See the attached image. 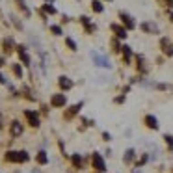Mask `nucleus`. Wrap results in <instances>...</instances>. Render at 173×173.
<instances>
[{"label": "nucleus", "mask_w": 173, "mask_h": 173, "mask_svg": "<svg viewBox=\"0 0 173 173\" xmlns=\"http://www.w3.org/2000/svg\"><path fill=\"white\" fill-rule=\"evenodd\" d=\"M89 56H91V60H93V63L97 65V67H101V69H112V67H114L108 56L101 54V52H97V50H91Z\"/></svg>", "instance_id": "obj_1"}, {"label": "nucleus", "mask_w": 173, "mask_h": 173, "mask_svg": "<svg viewBox=\"0 0 173 173\" xmlns=\"http://www.w3.org/2000/svg\"><path fill=\"white\" fill-rule=\"evenodd\" d=\"M158 45H160V50H162V54H164L166 58H173V39L171 37L162 35Z\"/></svg>", "instance_id": "obj_2"}, {"label": "nucleus", "mask_w": 173, "mask_h": 173, "mask_svg": "<svg viewBox=\"0 0 173 173\" xmlns=\"http://www.w3.org/2000/svg\"><path fill=\"white\" fill-rule=\"evenodd\" d=\"M117 19H119V23L123 24L127 30H134L136 26H138V24H136V21H134V17H132L129 11H123V9H121V11L117 13Z\"/></svg>", "instance_id": "obj_3"}, {"label": "nucleus", "mask_w": 173, "mask_h": 173, "mask_svg": "<svg viewBox=\"0 0 173 173\" xmlns=\"http://www.w3.org/2000/svg\"><path fill=\"white\" fill-rule=\"evenodd\" d=\"M28 153L26 151H8L6 153V160L8 162H17V164H21V162H28Z\"/></svg>", "instance_id": "obj_4"}, {"label": "nucleus", "mask_w": 173, "mask_h": 173, "mask_svg": "<svg viewBox=\"0 0 173 173\" xmlns=\"http://www.w3.org/2000/svg\"><path fill=\"white\" fill-rule=\"evenodd\" d=\"M140 30L143 34H147V35H158L160 34V26L155 21H143L140 24Z\"/></svg>", "instance_id": "obj_5"}, {"label": "nucleus", "mask_w": 173, "mask_h": 173, "mask_svg": "<svg viewBox=\"0 0 173 173\" xmlns=\"http://www.w3.org/2000/svg\"><path fill=\"white\" fill-rule=\"evenodd\" d=\"M110 30L117 39H121V41H125V39L129 37V30H127L121 23H110Z\"/></svg>", "instance_id": "obj_6"}, {"label": "nucleus", "mask_w": 173, "mask_h": 173, "mask_svg": "<svg viewBox=\"0 0 173 173\" xmlns=\"http://www.w3.org/2000/svg\"><path fill=\"white\" fill-rule=\"evenodd\" d=\"M121 54H123V65H132V58H134V50L129 43H125L123 47H121Z\"/></svg>", "instance_id": "obj_7"}, {"label": "nucleus", "mask_w": 173, "mask_h": 173, "mask_svg": "<svg viewBox=\"0 0 173 173\" xmlns=\"http://www.w3.org/2000/svg\"><path fill=\"white\" fill-rule=\"evenodd\" d=\"M91 164H93V167L99 173H104L106 171V162H104V158L99 155V153H93V155H91Z\"/></svg>", "instance_id": "obj_8"}, {"label": "nucleus", "mask_w": 173, "mask_h": 173, "mask_svg": "<svg viewBox=\"0 0 173 173\" xmlns=\"http://www.w3.org/2000/svg\"><path fill=\"white\" fill-rule=\"evenodd\" d=\"M65 104H67L65 93H54L52 97H50V106H52V108H63Z\"/></svg>", "instance_id": "obj_9"}, {"label": "nucleus", "mask_w": 173, "mask_h": 173, "mask_svg": "<svg viewBox=\"0 0 173 173\" xmlns=\"http://www.w3.org/2000/svg\"><path fill=\"white\" fill-rule=\"evenodd\" d=\"M143 125L147 127V129H151V130H158L160 129L158 119H156V115H153V114H145L143 115Z\"/></svg>", "instance_id": "obj_10"}, {"label": "nucleus", "mask_w": 173, "mask_h": 173, "mask_svg": "<svg viewBox=\"0 0 173 173\" xmlns=\"http://www.w3.org/2000/svg\"><path fill=\"white\" fill-rule=\"evenodd\" d=\"M24 117L28 119L30 127H35V129H37V127L41 125V119H39V114H37V112H34V110H24Z\"/></svg>", "instance_id": "obj_11"}, {"label": "nucleus", "mask_w": 173, "mask_h": 173, "mask_svg": "<svg viewBox=\"0 0 173 173\" xmlns=\"http://www.w3.org/2000/svg\"><path fill=\"white\" fill-rule=\"evenodd\" d=\"M84 106V101H78L76 104H73V106H69V110H65V114H63V117L65 119H73L76 114L80 112V108Z\"/></svg>", "instance_id": "obj_12"}, {"label": "nucleus", "mask_w": 173, "mask_h": 173, "mask_svg": "<svg viewBox=\"0 0 173 173\" xmlns=\"http://www.w3.org/2000/svg\"><path fill=\"white\" fill-rule=\"evenodd\" d=\"M24 132V129H23V125H21V121H11V123H9V134L13 136V138H19V136H21Z\"/></svg>", "instance_id": "obj_13"}, {"label": "nucleus", "mask_w": 173, "mask_h": 173, "mask_svg": "<svg viewBox=\"0 0 173 173\" xmlns=\"http://www.w3.org/2000/svg\"><path fill=\"white\" fill-rule=\"evenodd\" d=\"M58 86L62 88V91H69L71 88H73V80L69 78V76H65V75H62V76H58Z\"/></svg>", "instance_id": "obj_14"}, {"label": "nucleus", "mask_w": 173, "mask_h": 173, "mask_svg": "<svg viewBox=\"0 0 173 173\" xmlns=\"http://www.w3.org/2000/svg\"><path fill=\"white\" fill-rule=\"evenodd\" d=\"M17 52H19V58H21V62L24 63V65H30V56H28V52H26V47L24 45H17Z\"/></svg>", "instance_id": "obj_15"}, {"label": "nucleus", "mask_w": 173, "mask_h": 173, "mask_svg": "<svg viewBox=\"0 0 173 173\" xmlns=\"http://www.w3.org/2000/svg\"><path fill=\"white\" fill-rule=\"evenodd\" d=\"M134 60H136V69H138V73H143L145 71V56L143 54H134Z\"/></svg>", "instance_id": "obj_16"}, {"label": "nucleus", "mask_w": 173, "mask_h": 173, "mask_svg": "<svg viewBox=\"0 0 173 173\" xmlns=\"http://www.w3.org/2000/svg\"><path fill=\"white\" fill-rule=\"evenodd\" d=\"M71 162H73L75 169H82L84 167V158L78 155V153H75V155H71Z\"/></svg>", "instance_id": "obj_17"}, {"label": "nucleus", "mask_w": 173, "mask_h": 173, "mask_svg": "<svg viewBox=\"0 0 173 173\" xmlns=\"http://www.w3.org/2000/svg\"><path fill=\"white\" fill-rule=\"evenodd\" d=\"M119 41H121V39H117L115 35L110 39V49H112V52H114V54H121V47H123V45H121Z\"/></svg>", "instance_id": "obj_18"}, {"label": "nucleus", "mask_w": 173, "mask_h": 173, "mask_svg": "<svg viewBox=\"0 0 173 173\" xmlns=\"http://www.w3.org/2000/svg\"><path fill=\"white\" fill-rule=\"evenodd\" d=\"M91 9H93L95 13H103V11H104L103 0H91Z\"/></svg>", "instance_id": "obj_19"}, {"label": "nucleus", "mask_w": 173, "mask_h": 173, "mask_svg": "<svg viewBox=\"0 0 173 173\" xmlns=\"http://www.w3.org/2000/svg\"><path fill=\"white\" fill-rule=\"evenodd\" d=\"M134 156H136V151L134 149H127L125 151V156H123V162H125V164H132V162H134Z\"/></svg>", "instance_id": "obj_20"}, {"label": "nucleus", "mask_w": 173, "mask_h": 173, "mask_svg": "<svg viewBox=\"0 0 173 173\" xmlns=\"http://www.w3.org/2000/svg\"><path fill=\"white\" fill-rule=\"evenodd\" d=\"M2 47H4V52H11V50H13V47H15V43H13V39L11 37H6V39H4V43H2Z\"/></svg>", "instance_id": "obj_21"}, {"label": "nucleus", "mask_w": 173, "mask_h": 173, "mask_svg": "<svg viewBox=\"0 0 173 173\" xmlns=\"http://www.w3.org/2000/svg\"><path fill=\"white\" fill-rule=\"evenodd\" d=\"M11 71H13V75L17 76V78H23V67H21V63H11Z\"/></svg>", "instance_id": "obj_22"}, {"label": "nucleus", "mask_w": 173, "mask_h": 173, "mask_svg": "<svg viewBox=\"0 0 173 173\" xmlns=\"http://www.w3.org/2000/svg\"><path fill=\"white\" fill-rule=\"evenodd\" d=\"M35 160H37V164H47V162H49L47 153H45V151H39L37 156H35Z\"/></svg>", "instance_id": "obj_23"}, {"label": "nucleus", "mask_w": 173, "mask_h": 173, "mask_svg": "<svg viewBox=\"0 0 173 173\" xmlns=\"http://www.w3.org/2000/svg\"><path fill=\"white\" fill-rule=\"evenodd\" d=\"M65 45H67V49L73 50V52H76V50H78V47H76V41H75L73 37H65Z\"/></svg>", "instance_id": "obj_24"}, {"label": "nucleus", "mask_w": 173, "mask_h": 173, "mask_svg": "<svg viewBox=\"0 0 173 173\" xmlns=\"http://www.w3.org/2000/svg\"><path fill=\"white\" fill-rule=\"evenodd\" d=\"M15 2H17V6L21 8V11L26 15V17H30V9H28V6H26V2H24V0H15Z\"/></svg>", "instance_id": "obj_25"}, {"label": "nucleus", "mask_w": 173, "mask_h": 173, "mask_svg": "<svg viewBox=\"0 0 173 173\" xmlns=\"http://www.w3.org/2000/svg\"><path fill=\"white\" fill-rule=\"evenodd\" d=\"M43 11L45 13H49V15H56V13H58V9H56L54 6H52V4H43Z\"/></svg>", "instance_id": "obj_26"}, {"label": "nucleus", "mask_w": 173, "mask_h": 173, "mask_svg": "<svg viewBox=\"0 0 173 173\" xmlns=\"http://www.w3.org/2000/svg\"><path fill=\"white\" fill-rule=\"evenodd\" d=\"M86 28V34H88V35H93L95 32H97V24H95V23H91V24H88V26H84Z\"/></svg>", "instance_id": "obj_27"}, {"label": "nucleus", "mask_w": 173, "mask_h": 173, "mask_svg": "<svg viewBox=\"0 0 173 173\" xmlns=\"http://www.w3.org/2000/svg\"><path fill=\"white\" fill-rule=\"evenodd\" d=\"M50 32L54 35H63V30H62V26H58V24H50Z\"/></svg>", "instance_id": "obj_28"}, {"label": "nucleus", "mask_w": 173, "mask_h": 173, "mask_svg": "<svg viewBox=\"0 0 173 173\" xmlns=\"http://www.w3.org/2000/svg\"><path fill=\"white\" fill-rule=\"evenodd\" d=\"M164 141L167 143L169 151H173V136H171V134H164Z\"/></svg>", "instance_id": "obj_29"}, {"label": "nucleus", "mask_w": 173, "mask_h": 173, "mask_svg": "<svg viewBox=\"0 0 173 173\" xmlns=\"http://www.w3.org/2000/svg\"><path fill=\"white\" fill-rule=\"evenodd\" d=\"M125 99H127V95L121 93V95H117V97H114V104H123Z\"/></svg>", "instance_id": "obj_30"}, {"label": "nucleus", "mask_w": 173, "mask_h": 173, "mask_svg": "<svg viewBox=\"0 0 173 173\" xmlns=\"http://www.w3.org/2000/svg\"><path fill=\"white\" fill-rule=\"evenodd\" d=\"M80 24H82V26H88V24H91V19L88 15H80Z\"/></svg>", "instance_id": "obj_31"}, {"label": "nucleus", "mask_w": 173, "mask_h": 173, "mask_svg": "<svg viewBox=\"0 0 173 173\" xmlns=\"http://www.w3.org/2000/svg\"><path fill=\"white\" fill-rule=\"evenodd\" d=\"M158 4H162L164 8H169V9H173V0H156Z\"/></svg>", "instance_id": "obj_32"}, {"label": "nucleus", "mask_w": 173, "mask_h": 173, "mask_svg": "<svg viewBox=\"0 0 173 173\" xmlns=\"http://www.w3.org/2000/svg\"><path fill=\"white\" fill-rule=\"evenodd\" d=\"M147 160H149V155H145V153H143V155H141V158H140V162L136 164V167H141V166H143Z\"/></svg>", "instance_id": "obj_33"}, {"label": "nucleus", "mask_w": 173, "mask_h": 173, "mask_svg": "<svg viewBox=\"0 0 173 173\" xmlns=\"http://www.w3.org/2000/svg\"><path fill=\"white\" fill-rule=\"evenodd\" d=\"M103 140H104V141H110V140H112V134L104 130V132H103Z\"/></svg>", "instance_id": "obj_34"}, {"label": "nucleus", "mask_w": 173, "mask_h": 173, "mask_svg": "<svg viewBox=\"0 0 173 173\" xmlns=\"http://www.w3.org/2000/svg\"><path fill=\"white\" fill-rule=\"evenodd\" d=\"M0 84H8V80H6V76H4L2 73H0Z\"/></svg>", "instance_id": "obj_35"}, {"label": "nucleus", "mask_w": 173, "mask_h": 173, "mask_svg": "<svg viewBox=\"0 0 173 173\" xmlns=\"http://www.w3.org/2000/svg\"><path fill=\"white\" fill-rule=\"evenodd\" d=\"M132 173H141V167H134V169H132Z\"/></svg>", "instance_id": "obj_36"}, {"label": "nucleus", "mask_w": 173, "mask_h": 173, "mask_svg": "<svg viewBox=\"0 0 173 173\" xmlns=\"http://www.w3.org/2000/svg\"><path fill=\"white\" fill-rule=\"evenodd\" d=\"M4 127V117H2V114H0V129Z\"/></svg>", "instance_id": "obj_37"}, {"label": "nucleus", "mask_w": 173, "mask_h": 173, "mask_svg": "<svg viewBox=\"0 0 173 173\" xmlns=\"http://www.w3.org/2000/svg\"><path fill=\"white\" fill-rule=\"evenodd\" d=\"M4 63H6V60H4V58H2V56H0V67H2V65H4Z\"/></svg>", "instance_id": "obj_38"}, {"label": "nucleus", "mask_w": 173, "mask_h": 173, "mask_svg": "<svg viewBox=\"0 0 173 173\" xmlns=\"http://www.w3.org/2000/svg\"><path fill=\"white\" fill-rule=\"evenodd\" d=\"M167 17H169V21L173 23V11H169V13H167Z\"/></svg>", "instance_id": "obj_39"}, {"label": "nucleus", "mask_w": 173, "mask_h": 173, "mask_svg": "<svg viewBox=\"0 0 173 173\" xmlns=\"http://www.w3.org/2000/svg\"><path fill=\"white\" fill-rule=\"evenodd\" d=\"M103 2H114V0H103Z\"/></svg>", "instance_id": "obj_40"}]
</instances>
